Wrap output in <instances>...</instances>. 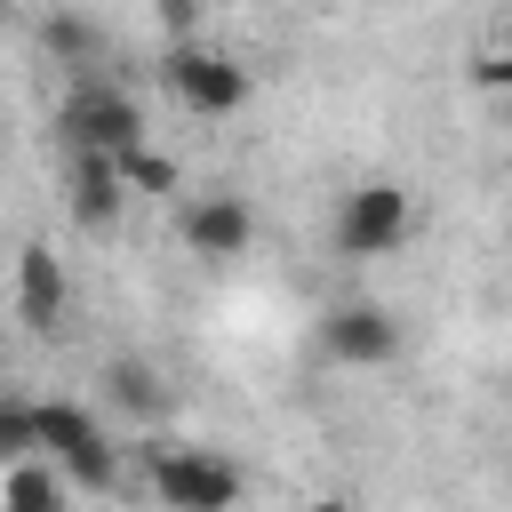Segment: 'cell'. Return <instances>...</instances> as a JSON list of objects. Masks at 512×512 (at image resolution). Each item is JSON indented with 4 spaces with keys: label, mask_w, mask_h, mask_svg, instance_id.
Masks as SVG:
<instances>
[{
    "label": "cell",
    "mask_w": 512,
    "mask_h": 512,
    "mask_svg": "<svg viewBox=\"0 0 512 512\" xmlns=\"http://www.w3.org/2000/svg\"><path fill=\"white\" fill-rule=\"evenodd\" d=\"M0 392H8V336H0Z\"/></svg>",
    "instance_id": "e0dca14e"
},
{
    "label": "cell",
    "mask_w": 512,
    "mask_h": 512,
    "mask_svg": "<svg viewBox=\"0 0 512 512\" xmlns=\"http://www.w3.org/2000/svg\"><path fill=\"white\" fill-rule=\"evenodd\" d=\"M336 248L352 256V264H376V256H400L408 248V232H416V192L408 184H392V176H360L344 200H336Z\"/></svg>",
    "instance_id": "3957f363"
},
{
    "label": "cell",
    "mask_w": 512,
    "mask_h": 512,
    "mask_svg": "<svg viewBox=\"0 0 512 512\" xmlns=\"http://www.w3.org/2000/svg\"><path fill=\"white\" fill-rule=\"evenodd\" d=\"M144 480L168 512H232L248 488L224 448H192V440H144Z\"/></svg>",
    "instance_id": "7a4b0ae2"
},
{
    "label": "cell",
    "mask_w": 512,
    "mask_h": 512,
    "mask_svg": "<svg viewBox=\"0 0 512 512\" xmlns=\"http://www.w3.org/2000/svg\"><path fill=\"white\" fill-rule=\"evenodd\" d=\"M56 144H64V160H120V152L144 144V104H136L120 80L80 72V80L56 96Z\"/></svg>",
    "instance_id": "6da1fadb"
},
{
    "label": "cell",
    "mask_w": 512,
    "mask_h": 512,
    "mask_svg": "<svg viewBox=\"0 0 512 512\" xmlns=\"http://www.w3.org/2000/svg\"><path fill=\"white\" fill-rule=\"evenodd\" d=\"M40 40H48V56H64V64H88V56H96V24H88V16H40Z\"/></svg>",
    "instance_id": "5bb4252c"
},
{
    "label": "cell",
    "mask_w": 512,
    "mask_h": 512,
    "mask_svg": "<svg viewBox=\"0 0 512 512\" xmlns=\"http://www.w3.org/2000/svg\"><path fill=\"white\" fill-rule=\"evenodd\" d=\"M472 80H480V88H512V48H488V56L472 64Z\"/></svg>",
    "instance_id": "9a60e30c"
},
{
    "label": "cell",
    "mask_w": 512,
    "mask_h": 512,
    "mask_svg": "<svg viewBox=\"0 0 512 512\" xmlns=\"http://www.w3.org/2000/svg\"><path fill=\"white\" fill-rule=\"evenodd\" d=\"M104 400L128 408V416H152V408H160V376H152L144 360H112V368H104Z\"/></svg>",
    "instance_id": "4fadbf2b"
},
{
    "label": "cell",
    "mask_w": 512,
    "mask_h": 512,
    "mask_svg": "<svg viewBox=\"0 0 512 512\" xmlns=\"http://www.w3.org/2000/svg\"><path fill=\"white\" fill-rule=\"evenodd\" d=\"M304 512H352V504H344V496H312Z\"/></svg>",
    "instance_id": "2e32d148"
},
{
    "label": "cell",
    "mask_w": 512,
    "mask_h": 512,
    "mask_svg": "<svg viewBox=\"0 0 512 512\" xmlns=\"http://www.w3.org/2000/svg\"><path fill=\"white\" fill-rule=\"evenodd\" d=\"M64 312H72L64 256H56L48 240H24V248H16V320H24V328H40V336H56V328H64Z\"/></svg>",
    "instance_id": "52a82bcc"
},
{
    "label": "cell",
    "mask_w": 512,
    "mask_h": 512,
    "mask_svg": "<svg viewBox=\"0 0 512 512\" xmlns=\"http://www.w3.org/2000/svg\"><path fill=\"white\" fill-rule=\"evenodd\" d=\"M32 416H40V456H48V464H72L80 448H96V440H104L96 408H80V400H40Z\"/></svg>",
    "instance_id": "9c48e42d"
},
{
    "label": "cell",
    "mask_w": 512,
    "mask_h": 512,
    "mask_svg": "<svg viewBox=\"0 0 512 512\" xmlns=\"http://www.w3.org/2000/svg\"><path fill=\"white\" fill-rule=\"evenodd\" d=\"M400 344H408V336H400V312L376 304V296H352V304L320 312V352H328L336 368H392Z\"/></svg>",
    "instance_id": "8992f818"
},
{
    "label": "cell",
    "mask_w": 512,
    "mask_h": 512,
    "mask_svg": "<svg viewBox=\"0 0 512 512\" xmlns=\"http://www.w3.org/2000/svg\"><path fill=\"white\" fill-rule=\"evenodd\" d=\"M112 168H120V192H128V200H184V176H176V160H168L152 136H144L136 152H120Z\"/></svg>",
    "instance_id": "8fae6325"
},
{
    "label": "cell",
    "mask_w": 512,
    "mask_h": 512,
    "mask_svg": "<svg viewBox=\"0 0 512 512\" xmlns=\"http://www.w3.org/2000/svg\"><path fill=\"white\" fill-rule=\"evenodd\" d=\"M32 408H40V400H24V392H0V472L40 456V416H32Z\"/></svg>",
    "instance_id": "7c38bea8"
},
{
    "label": "cell",
    "mask_w": 512,
    "mask_h": 512,
    "mask_svg": "<svg viewBox=\"0 0 512 512\" xmlns=\"http://www.w3.org/2000/svg\"><path fill=\"white\" fill-rule=\"evenodd\" d=\"M176 240L200 256V264H232L256 248V208L232 192V184H200L176 200Z\"/></svg>",
    "instance_id": "5b68a950"
},
{
    "label": "cell",
    "mask_w": 512,
    "mask_h": 512,
    "mask_svg": "<svg viewBox=\"0 0 512 512\" xmlns=\"http://www.w3.org/2000/svg\"><path fill=\"white\" fill-rule=\"evenodd\" d=\"M64 504H72V488H64V472L48 456L0 472V512H64Z\"/></svg>",
    "instance_id": "30bf717a"
},
{
    "label": "cell",
    "mask_w": 512,
    "mask_h": 512,
    "mask_svg": "<svg viewBox=\"0 0 512 512\" xmlns=\"http://www.w3.org/2000/svg\"><path fill=\"white\" fill-rule=\"evenodd\" d=\"M160 88H168L176 112H192V120H224V112H240V104L256 96V72H248L240 56H224V48L184 40V48L160 56Z\"/></svg>",
    "instance_id": "277c9868"
},
{
    "label": "cell",
    "mask_w": 512,
    "mask_h": 512,
    "mask_svg": "<svg viewBox=\"0 0 512 512\" xmlns=\"http://www.w3.org/2000/svg\"><path fill=\"white\" fill-rule=\"evenodd\" d=\"M64 200H72V224L80 232H112L128 216V192H120V168L112 160H72L64 168Z\"/></svg>",
    "instance_id": "ba28073f"
}]
</instances>
